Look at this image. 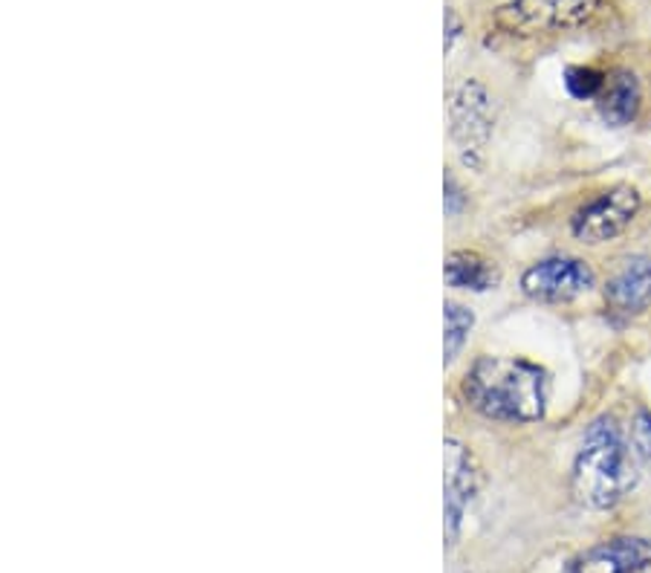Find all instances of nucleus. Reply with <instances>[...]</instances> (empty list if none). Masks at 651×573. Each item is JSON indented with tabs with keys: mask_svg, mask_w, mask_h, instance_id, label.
Instances as JSON below:
<instances>
[{
	"mask_svg": "<svg viewBox=\"0 0 651 573\" xmlns=\"http://www.w3.org/2000/svg\"><path fill=\"white\" fill-rule=\"evenodd\" d=\"M460 391L490 420L533 423L548 409V374L527 359L483 356L466 371Z\"/></svg>",
	"mask_w": 651,
	"mask_h": 573,
	"instance_id": "f257e3e1",
	"label": "nucleus"
},
{
	"mask_svg": "<svg viewBox=\"0 0 651 573\" xmlns=\"http://www.w3.org/2000/svg\"><path fill=\"white\" fill-rule=\"evenodd\" d=\"M637 464L623 431L611 420H597L574 461L570 492L591 510H611L635 489Z\"/></svg>",
	"mask_w": 651,
	"mask_h": 573,
	"instance_id": "f03ea898",
	"label": "nucleus"
},
{
	"mask_svg": "<svg viewBox=\"0 0 651 573\" xmlns=\"http://www.w3.org/2000/svg\"><path fill=\"white\" fill-rule=\"evenodd\" d=\"M492 105L490 96L478 82H464L449 101V122L460 160L469 169H481L483 154L492 136Z\"/></svg>",
	"mask_w": 651,
	"mask_h": 573,
	"instance_id": "7ed1b4c3",
	"label": "nucleus"
},
{
	"mask_svg": "<svg viewBox=\"0 0 651 573\" xmlns=\"http://www.w3.org/2000/svg\"><path fill=\"white\" fill-rule=\"evenodd\" d=\"M593 9L597 0H513L499 12V24L518 35L548 33L585 24Z\"/></svg>",
	"mask_w": 651,
	"mask_h": 573,
	"instance_id": "20e7f679",
	"label": "nucleus"
},
{
	"mask_svg": "<svg viewBox=\"0 0 651 573\" xmlns=\"http://www.w3.org/2000/svg\"><path fill=\"white\" fill-rule=\"evenodd\" d=\"M640 211V194L631 186H614L576 211L574 235L585 244H605L617 237Z\"/></svg>",
	"mask_w": 651,
	"mask_h": 573,
	"instance_id": "39448f33",
	"label": "nucleus"
},
{
	"mask_svg": "<svg viewBox=\"0 0 651 573\" xmlns=\"http://www.w3.org/2000/svg\"><path fill=\"white\" fill-rule=\"evenodd\" d=\"M525 293L536 302H570L593 286L591 267L579 258H544L521 276Z\"/></svg>",
	"mask_w": 651,
	"mask_h": 573,
	"instance_id": "423d86ee",
	"label": "nucleus"
},
{
	"mask_svg": "<svg viewBox=\"0 0 651 573\" xmlns=\"http://www.w3.org/2000/svg\"><path fill=\"white\" fill-rule=\"evenodd\" d=\"M443 513H446V539L449 545H455L464 515L472 504L475 496V466L469 449L460 440H446V478H443Z\"/></svg>",
	"mask_w": 651,
	"mask_h": 573,
	"instance_id": "0eeeda50",
	"label": "nucleus"
},
{
	"mask_svg": "<svg viewBox=\"0 0 651 573\" xmlns=\"http://www.w3.org/2000/svg\"><path fill=\"white\" fill-rule=\"evenodd\" d=\"M651 568V539H611L585 550L567 573H643Z\"/></svg>",
	"mask_w": 651,
	"mask_h": 573,
	"instance_id": "6e6552de",
	"label": "nucleus"
},
{
	"mask_svg": "<svg viewBox=\"0 0 651 573\" xmlns=\"http://www.w3.org/2000/svg\"><path fill=\"white\" fill-rule=\"evenodd\" d=\"M611 310L623 316H637L651 304V261L649 258H631L611 276L605 286Z\"/></svg>",
	"mask_w": 651,
	"mask_h": 573,
	"instance_id": "1a4fd4ad",
	"label": "nucleus"
},
{
	"mask_svg": "<svg viewBox=\"0 0 651 573\" xmlns=\"http://www.w3.org/2000/svg\"><path fill=\"white\" fill-rule=\"evenodd\" d=\"M597 99H600V117L609 125H628L637 117V108H640V85H637V78L631 73L619 70L611 78H605V87H602V94Z\"/></svg>",
	"mask_w": 651,
	"mask_h": 573,
	"instance_id": "9d476101",
	"label": "nucleus"
},
{
	"mask_svg": "<svg viewBox=\"0 0 651 573\" xmlns=\"http://www.w3.org/2000/svg\"><path fill=\"white\" fill-rule=\"evenodd\" d=\"M501 281L499 267L478 253H452L446 258V284L457 290L487 293Z\"/></svg>",
	"mask_w": 651,
	"mask_h": 573,
	"instance_id": "9b49d317",
	"label": "nucleus"
},
{
	"mask_svg": "<svg viewBox=\"0 0 651 573\" xmlns=\"http://www.w3.org/2000/svg\"><path fill=\"white\" fill-rule=\"evenodd\" d=\"M472 325L475 316L466 310L464 304L446 302V307H443V363L449 365L460 354Z\"/></svg>",
	"mask_w": 651,
	"mask_h": 573,
	"instance_id": "f8f14e48",
	"label": "nucleus"
},
{
	"mask_svg": "<svg viewBox=\"0 0 651 573\" xmlns=\"http://www.w3.org/2000/svg\"><path fill=\"white\" fill-rule=\"evenodd\" d=\"M565 87L574 99H593L602 94L605 76L593 68H570L565 73Z\"/></svg>",
	"mask_w": 651,
	"mask_h": 573,
	"instance_id": "ddd939ff",
	"label": "nucleus"
},
{
	"mask_svg": "<svg viewBox=\"0 0 651 573\" xmlns=\"http://www.w3.org/2000/svg\"><path fill=\"white\" fill-rule=\"evenodd\" d=\"M443 192H446V197H443L446 215H449V218H455L457 211L466 206V197H464V192H460V186H457V180L452 178V174H446V180H443Z\"/></svg>",
	"mask_w": 651,
	"mask_h": 573,
	"instance_id": "4468645a",
	"label": "nucleus"
},
{
	"mask_svg": "<svg viewBox=\"0 0 651 573\" xmlns=\"http://www.w3.org/2000/svg\"><path fill=\"white\" fill-rule=\"evenodd\" d=\"M635 440L637 447L643 449L646 455H651V417L649 414H640L635 420Z\"/></svg>",
	"mask_w": 651,
	"mask_h": 573,
	"instance_id": "2eb2a0df",
	"label": "nucleus"
},
{
	"mask_svg": "<svg viewBox=\"0 0 651 573\" xmlns=\"http://www.w3.org/2000/svg\"><path fill=\"white\" fill-rule=\"evenodd\" d=\"M457 33H460V26H457L455 12H446V52L452 50V44H455Z\"/></svg>",
	"mask_w": 651,
	"mask_h": 573,
	"instance_id": "dca6fc26",
	"label": "nucleus"
}]
</instances>
